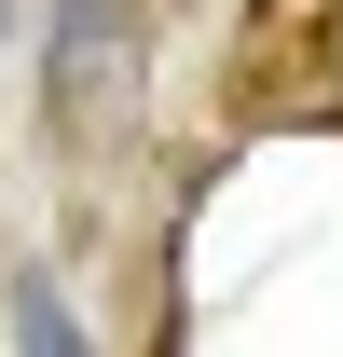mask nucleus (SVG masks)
I'll use <instances>...</instances> for the list:
<instances>
[{"label":"nucleus","instance_id":"f257e3e1","mask_svg":"<svg viewBox=\"0 0 343 357\" xmlns=\"http://www.w3.org/2000/svg\"><path fill=\"white\" fill-rule=\"evenodd\" d=\"M0 303H14V357H96V344H83V316H69V289H55V275H14Z\"/></svg>","mask_w":343,"mask_h":357}]
</instances>
